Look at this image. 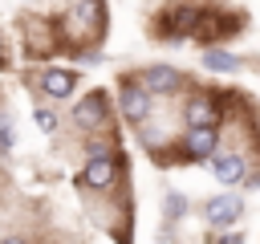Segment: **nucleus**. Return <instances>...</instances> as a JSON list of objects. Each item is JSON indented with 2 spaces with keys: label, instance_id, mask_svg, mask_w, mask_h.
Masks as SVG:
<instances>
[{
  "label": "nucleus",
  "instance_id": "obj_1",
  "mask_svg": "<svg viewBox=\"0 0 260 244\" xmlns=\"http://www.w3.org/2000/svg\"><path fill=\"white\" fill-rule=\"evenodd\" d=\"M61 24L73 33V41H93V37H102V28H106V0H73L69 16H65Z\"/></svg>",
  "mask_w": 260,
  "mask_h": 244
},
{
  "label": "nucleus",
  "instance_id": "obj_2",
  "mask_svg": "<svg viewBox=\"0 0 260 244\" xmlns=\"http://www.w3.org/2000/svg\"><path fill=\"white\" fill-rule=\"evenodd\" d=\"M118 110H122L126 122H146L150 110H154V94H150L142 81H126V85L118 89Z\"/></svg>",
  "mask_w": 260,
  "mask_h": 244
},
{
  "label": "nucleus",
  "instance_id": "obj_3",
  "mask_svg": "<svg viewBox=\"0 0 260 244\" xmlns=\"http://www.w3.org/2000/svg\"><path fill=\"white\" fill-rule=\"evenodd\" d=\"M138 81H142L154 98H171V94L183 89V73H179L175 65H162V61H158V65H146V69L138 73Z\"/></svg>",
  "mask_w": 260,
  "mask_h": 244
},
{
  "label": "nucleus",
  "instance_id": "obj_4",
  "mask_svg": "<svg viewBox=\"0 0 260 244\" xmlns=\"http://www.w3.org/2000/svg\"><path fill=\"white\" fill-rule=\"evenodd\" d=\"M114 171H118L114 150H98V155H89V159H85V167H81V183H85V187H93V191H102V187H110V183H114Z\"/></svg>",
  "mask_w": 260,
  "mask_h": 244
},
{
  "label": "nucleus",
  "instance_id": "obj_5",
  "mask_svg": "<svg viewBox=\"0 0 260 244\" xmlns=\"http://www.w3.org/2000/svg\"><path fill=\"white\" fill-rule=\"evenodd\" d=\"M73 122L81 126V130H102L106 126V94H85L77 106H73Z\"/></svg>",
  "mask_w": 260,
  "mask_h": 244
},
{
  "label": "nucleus",
  "instance_id": "obj_6",
  "mask_svg": "<svg viewBox=\"0 0 260 244\" xmlns=\"http://www.w3.org/2000/svg\"><path fill=\"white\" fill-rule=\"evenodd\" d=\"M244 216V199L240 195H211L207 199V220H211V228H232L236 220Z\"/></svg>",
  "mask_w": 260,
  "mask_h": 244
},
{
  "label": "nucleus",
  "instance_id": "obj_7",
  "mask_svg": "<svg viewBox=\"0 0 260 244\" xmlns=\"http://www.w3.org/2000/svg\"><path fill=\"white\" fill-rule=\"evenodd\" d=\"M41 89H45L53 102H65V98H73V94H77V73H73V69H57V65H53V69H45V73H41Z\"/></svg>",
  "mask_w": 260,
  "mask_h": 244
},
{
  "label": "nucleus",
  "instance_id": "obj_8",
  "mask_svg": "<svg viewBox=\"0 0 260 244\" xmlns=\"http://www.w3.org/2000/svg\"><path fill=\"white\" fill-rule=\"evenodd\" d=\"M183 146H187L191 159H211L215 146H219V130H215V126H187Z\"/></svg>",
  "mask_w": 260,
  "mask_h": 244
},
{
  "label": "nucleus",
  "instance_id": "obj_9",
  "mask_svg": "<svg viewBox=\"0 0 260 244\" xmlns=\"http://www.w3.org/2000/svg\"><path fill=\"white\" fill-rule=\"evenodd\" d=\"M183 122H187V126H215V102H211V94H195V98H187V106H183Z\"/></svg>",
  "mask_w": 260,
  "mask_h": 244
},
{
  "label": "nucleus",
  "instance_id": "obj_10",
  "mask_svg": "<svg viewBox=\"0 0 260 244\" xmlns=\"http://www.w3.org/2000/svg\"><path fill=\"white\" fill-rule=\"evenodd\" d=\"M211 171H215V179L219 183H240L244 179V155H236V150H215L211 155Z\"/></svg>",
  "mask_w": 260,
  "mask_h": 244
},
{
  "label": "nucleus",
  "instance_id": "obj_11",
  "mask_svg": "<svg viewBox=\"0 0 260 244\" xmlns=\"http://www.w3.org/2000/svg\"><path fill=\"white\" fill-rule=\"evenodd\" d=\"M240 65H244V61H240L236 53H228V49H215V45H211V49L203 53V69H207V73H240Z\"/></svg>",
  "mask_w": 260,
  "mask_h": 244
},
{
  "label": "nucleus",
  "instance_id": "obj_12",
  "mask_svg": "<svg viewBox=\"0 0 260 244\" xmlns=\"http://www.w3.org/2000/svg\"><path fill=\"white\" fill-rule=\"evenodd\" d=\"M162 216H167V220H183V216H187V195L167 191V195H162Z\"/></svg>",
  "mask_w": 260,
  "mask_h": 244
},
{
  "label": "nucleus",
  "instance_id": "obj_13",
  "mask_svg": "<svg viewBox=\"0 0 260 244\" xmlns=\"http://www.w3.org/2000/svg\"><path fill=\"white\" fill-rule=\"evenodd\" d=\"M32 122H37V130H45V134H53V130H57V114H53V110H45V106H37V110H32Z\"/></svg>",
  "mask_w": 260,
  "mask_h": 244
},
{
  "label": "nucleus",
  "instance_id": "obj_14",
  "mask_svg": "<svg viewBox=\"0 0 260 244\" xmlns=\"http://www.w3.org/2000/svg\"><path fill=\"white\" fill-rule=\"evenodd\" d=\"M215 244H244V236H240V232H228V236H219Z\"/></svg>",
  "mask_w": 260,
  "mask_h": 244
},
{
  "label": "nucleus",
  "instance_id": "obj_15",
  "mask_svg": "<svg viewBox=\"0 0 260 244\" xmlns=\"http://www.w3.org/2000/svg\"><path fill=\"white\" fill-rule=\"evenodd\" d=\"M0 244H24V240H16V236H8V240H0Z\"/></svg>",
  "mask_w": 260,
  "mask_h": 244
},
{
  "label": "nucleus",
  "instance_id": "obj_16",
  "mask_svg": "<svg viewBox=\"0 0 260 244\" xmlns=\"http://www.w3.org/2000/svg\"><path fill=\"white\" fill-rule=\"evenodd\" d=\"M0 65H4V45H0Z\"/></svg>",
  "mask_w": 260,
  "mask_h": 244
}]
</instances>
